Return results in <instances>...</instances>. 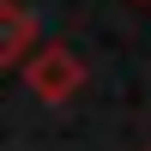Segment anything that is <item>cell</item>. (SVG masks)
<instances>
[{"mask_svg": "<svg viewBox=\"0 0 151 151\" xmlns=\"http://www.w3.org/2000/svg\"><path fill=\"white\" fill-rule=\"evenodd\" d=\"M24 79H30V91L42 97V103H67L73 91H79V79H85V67L73 60V48H60V42H48L36 60H24Z\"/></svg>", "mask_w": 151, "mask_h": 151, "instance_id": "cell-1", "label": "cell"}, {"mask_svg": "<svg viewBox=\"0 0 151 151\" xmlns=\"http://www.w3.org/2000/svg\"><path fill=\"white\" fill-rule=\"evenodd\" d=\"M24 42H30L24 6H18V0H0V67H12V60L24 55Z\"/></svg>", "mask_w": 151, "mask_h": 151, "instance_id": "cell-2", "label": "cell"}]
</instances>
